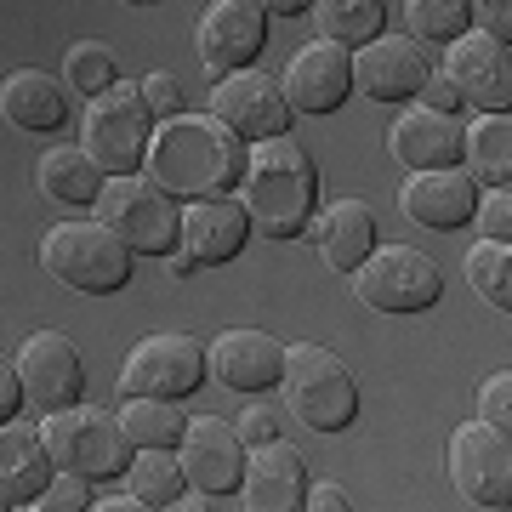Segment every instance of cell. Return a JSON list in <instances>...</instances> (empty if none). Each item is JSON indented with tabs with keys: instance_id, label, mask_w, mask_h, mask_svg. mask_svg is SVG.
<instances>
[{
	"instance_id": "20",
	"label": "cell",
	"mask_w": 512,
	"mask_h": 512,
	"mask_svg": "<svg viewBox=\"0 0 512 512\" xmlns=\"http://www.w3.org/2000/svg\"><path fill=\"white\" fill-rule=\"evenodd\" d=\"M205 370L228 393H268L279 382V370H285V342H274L256 325H234L205 342Z\"/></svg>"
},
{
	"instance_id": "10",
	"label": "cell",
	"mask_w": 512,
	"mask_h": 512,
	"mask_svg": "<svg viewBox=\"0 0 512 512\" xmlns=\"http://www.w3.org/2000/svg\"><path fill=\"white\" fill-rule=\"evenodd\" d=\"M450 484L467 507L507 512L512 507V433L490 421H461L450 433Z\"/></svg>"
},
{
	"instance_id": "1",
	"label": "cell",
	"mask_w": 512,
	"mask_h": 512,
	"mask_svg": "<svg viewBox=\"0 0 512 512\" xmlns=\"http://www.w3.org/2000/svg\"><path fill=\"white\" fill-rule=\"evenodd\" d=\"M143 171L177 200H205V194H234L245 171V137L222 126L217 114H171L154 120Z\"/></svg>"
},
{
	"instance_id": "14",
	"label": "cell",
	"mask_w": 512,
	"mask_h": 512,
	"mask_svg": "<svg viewBox=\"0 0 512 512\" xmlns=\"http://www.w3.org/2000/svg\"><path fill=\"white\" fill-rule=\"evenodd\" d=\"M205 114H217L222 126L234 131V137H245V143H262V137H285L291 131V103H285L274 74H262L256 63L211 80V109Z\"/></svg>"
},
{
	"instance_id": "43",
	"label": "cell",
	"mask_w": 512,
	"mask_h": 512,
	"mask_svg": "<svg viewBox=\"0 0 512 512\" xmlns=\"http://www.w3.org/2000/svg\"><path fill=\"white\" fill-rule=\"evenodd\" d=\"M217 507H239V501L211 495V490H183V501H177V512H217Z\"/></svg>"
},
{
	"instance_id": "30",
	"label": "cell",
	"mask_w": 512,
	"mask_h": 512,
	"mask_svg": "<svg viewBox=\"0 0 512 512\" xmlns=\"http://www.w3.org/2000/svg\"><path fill=\"white\" fill-rule=\"evenodd\" d=\"M467 285L478 291L484 308H495L507 319L512 313V239H473V251H467Z\"/></svg>"
},
{
	"instance_id": "35",
	"label": "cell",
	"mask_w": 512,
	"mask_h": 512,
	"mask_svg": "<svg viewBox=\"0 0 512 512\" xmlns=\"http://www.w3.org/2000/svg\"><path fill=\"white\" fill-rule=\"evenodd\" d=\"M137 92H143L148 114L154 120H171V114H183V80L171 69H148L143 80H137Z\"/></svg>"
},
{
	"instance_id": "29",
	"label": "cell",
	"mask_w": 512,
	"mask_h": 512,
	"mask_svg": "<svg viewBox=\"0 0 512 512\" xmlns=\"http://www.w3.org/2000/svg\"><path fill=\"white\" fill-rule=\"evenodd\" d=\"M126 490L143 501V507L165 512L183 501V467H177V450H131L126 456Z\"/></svg>"
},
{
	"instance_id": "13",
	"label": "cell",
	"mask_w": 512,
	"mask_h": 512,
	"mask_svg": "<svg viewBox=\"0 0 512 512\" xmlns=\"http://www.w3.org/2000/svg\"><path fill=\"white\" fill-rule=\"evenodd\" d=\"M279 92H285L291 114H336L353 97V46L313 35L308 46L291 52V63L279 74Z\"/></svg>"
},
{
	"instance_id": "27",
	"label": "cell",
	"mask_w": 512,
	"mask_h": 512,
	"mask_svg": "<svg viewBox=\"0 0 512 512\" xmlns=\"http://www.w3.org/2000/svg\"><path fill=\"white\" fill-rule=\"evenodd\" d=\"M35 183H40V194L57 200V205H92L97 188H103V171L92 165V154L80 143H57L35 160Z\"/></svg>"
},
{
	"instance_id": "36",
	"label": "cell",
	"mask_w": 512,
	"mask_h": 512,
	"mask_svg": "<svg viewBox=\"0 0 512 512\" xmlns=\"http://www.w3.org/2000/svg\"><path fill=\"white\" fill-rule=\"evenodd\" d=\"M473 222H478V239H512V194L507 188H478Z\"/></svg>"
},
{
	"instance_id": "45",
	"label": "cell",
	"mask_w": 512,
	"mask_h": 512,
	"mask_svg": "<svg viewBox=\"0 0 512 512\" xmlns=\"http://www.w3.org/2000/svg\"><path fill=\"white\" fill-rule=\"evenodd\" d=\"M308 6H313V0H262V12H268V18H302Z\"/></svg>"
},
{
	"instance_id": "24",
	"label": "cell",
	"mask_w": 512,
	"mask_h": 512,
	"mask_svg": "<svg viewBox=\"0 0 512 512\" xmlns=\"http://www.w3.org/2000/svg\"><path fill=\"white\" fill-rule=\"evenodd\" d=\"M0 120L29 131V137H46V131H57L69 120V86L46 69L0 74Z\"/></svg>"
},
{
	"instance_id": "38",
	"label": "cell",
	"mask_w": 512,
	"mask_h": 512,
	"mask_svg": "<svg viewBox=\"0 0 512 512\" xmlns=\"http://www.w3.org/2000/svg\"><path fill=\"white\" fill-rule=\"evenodd\" d=\"M467 29L512 46V0H467Z\"/></svg>"
},
{
	"instance_id": "9",
	"label": "cell",
	"mask_w": 512,
	"mask_h": 512,
	"mask_svg": "<svg viewBox=\"0 0 512 512\" xmlns=\"http://www.w3.org/2000/svg\"><path fill=\"white\" fill-rule=\"evenodd\" d=\"M251 239V217L234 194H205V200H183V217H177V245L165 251V274H200V268H217V262H234Z\"/></svg>"
},
{
	"instance_id": "16",
	"label": "cell",
	"mask_w": 512,
	"mask_h": 512,
	"mask_svg": "<svg viewBox=\"0 0 512 512\" xmlns=\"http://www.w3.org/2000/svg\"><path fill=\"white\" fill-rule=\"evenodd\" d=\"M12 370H18L23 404L29 410H63L86 393V365H80V348H74L63 330H35L23 336V348L12 353Z\"/></svg>"
},
{
	"instance_id": "4",
	"label": "cell",
	"mask_w": 512,
	"mask_h": 512,
	"mask_svg": "<svg viewBox=\"0 0 512 512\" xmlns=\"http://www.w3.org/2000/svg\"><path fill=\"white\" fill-rule=\"evenodd\" d=\"M279 387H285V410L308 433H342L359 416V382H353V370L330 348H319V342H291L285 348Z\"/></svg>"
},
{
	"instance_id": "6",
	"label": "cell",
	"mask_w": 512,
	"mask_h": 512,
	"mask_svg": "<svg viewBox=\"0 0 512 512\" xmlns=\"http://www.w3.org/2000/svg\"><path fill=\"white\" fill-rule=\"evenodd\" d=\"M92 217L109 222L114 234L131 245V256H165L177 245L183 200L165 194L148 171H126V177H103V188L92 200Z\"/></svg>"
},
{
	"instance_id": "2",
	"label": "cell",
	"mask_w": 512,
	"mask_h": 512,
	"mask_svg": "<svg viewBox=\"0 0 512 512\" xmlns=\"http://www.w3.org/2000/svg\"><path fill=\"white\" fill-rule=\"evenodd\" d=\"M234 200L245 205L256 234L268 239H296L319 211V165L291 131L245 143V171L234 183Z\"/></svg>"
},
{
	"instance_id": "39",
	"label": "cell",
	"mask_w": 512,
	"mask_h": 512,
	"mask_svg": "<svg viewBox=\"0 0 512 512\" xmlns=\"http://www.w3.org/2000/svg\"><path fill=\"white\" fill-rule=\"evenodd\" d=\"M239 444L245 450H256V444H268V439H279V416H274V404H245L239 410Z\"/></svg>"
},
{
	"instance_id": "31",
	"label": "cell",
	"mask_w": 512,
	"mask_h": 512,
	"mask_svg": "<svg viewBox=\"0 0 512 512\" xmlns=\"http://www.w3.org/2000/svg\"><path fill=\"white\" fill-rule=\"evenodd\" d=\"M308 12L319 18V35H325V40H342V46H365L370 35H382L387 0H313Z\"/></svg>"
},
{
	"instance_id": "12",
	"label": "cell",
	"mask_w": 512,
	"mask_h": 512,
	"mask_svg": "<svg viewBox=\"0 0 512 512\" xmlns=\"http://www.w3.org/2000/svg\"><path fill=\"white\" fill-rule=\"evenodd\" d=\"M444 80L461 92V103H473L478 114H507L512 109V52L507 40L461 29L444 40Z\"/></svg>"
},
{
	"instance_id": "32",
	"label": "cell",
	"mask_w": 512,
	"mask_h": 512,
	"mask_svg": "<svg viewBox=\"0 0 512 512\" xmlns=\"http://www.w3.org/2000/svg\"><path fill=\"white\" fill-rule=\"evenodd\" d=\"M69 92H86V97H97V92H109L114 80V52L103 46V40H74V46H63V74H57Z\"/></svg>"
},
{
	"instance_id": "25",
	"label": "cell",
	"mask_w": 512,
	"mask_h": 512,
	"mask_svg": "<svg viewBox=\"0 0 512 512\" xmlns=\"http://www.w3.org/2000/svg\"><path fill=\"white\" fill-rule=\"evenodd\" d=\"M52 456H46V439H40V421H23V416H6L0 421V484L12 490V501H35L52 478Z\"/></svg>"
},
{
	"instance_id": "5",
	"label": "cell",
	"mask_w": 512,
	"mask_h": 512,
	"mask_svg": "<svg viewBox=\"0 0 512 512\" xmlns=\"http://www.w3.org/2000/svg\"><path fill=\"white\" fill-rule=\"evenodd\" d=\"M40 439H46V456H52L57 473H80V478H114L126 473L131 439L120 416L103 410V404H63V410H40Z\"/></svg>"
},
{
	"instance_id": "26",
	"label": "cell",
	"mask_w": 512,
	"mask_h": 512,
	"mask_svg": "<svg viewBox=\"0 0 512 512\" xmlns=\"http://www.w3.org/2000/svg\"><path fill=\"white\" fill-rule=\"evenodd\" d=\"M461 165L478 188H507L512 183V114H478L473 126H461Z\"/></svg>"
},
{
	"instance_id": "41",
	"label": "cell",
	"mask_w": 512,
	"mask_h": 512,
	"mask_svg": "<svg viewBox=\"0 0 512 512\" xmlns=\"http://www.w3.org/2000/svg\"><path fill=\"white\" fill-rule=\"evenodd\" d=\"M302 507L308 512H348V490L342 484H308V495H302Z\"/></svg>"
},
{
	"instance_id": "33",
	"label": "cell",
	"mask_w": 512,
	"mask_h": 512,
	"mask_svg": "<svg viewBox=\"0 0 512 512\" xmlns=\"http://www.w3.org/2000/svg\"><path fill=\"white\" fill-rule=\"evenodd\" d=\"M467 29V0H404V35L410 40H450Z\"/></svg>"
},
{
	"instance_id": "40",
	"label": "cell",
	"mask_w": 512,
	"mask_h": 512,
	"mask_svg": "<svg viewBox=\"0 0 512 512\" xmlns=\"http://www.w3.org/2000/svg\"><path fill=\"white\" fill-rule=\"evenodd\" d=\"M416 103H427V109H439V114H456L461 109V92L444 80V74H427V80H421V92H416Z\"/></svg>"
},
{
	"instance_id": "18",
	"label": "cell",
	"mask_w": 512,
	"mask_h": 512,
	"mask_svg": "<svg viewBox=\"0 0 512 512\" xmlns=\"http://www.w3.org/2000/svg\"><path fill=\"white\" fill-rule=\"evenodd\" d=\"M177 467H183V490L234 495L245 473V444L222 416H188L183 439H177Z\"/></svg>"
},
{
	"instance_id": "17",
	"label": "cell",
	"mask_w": 512,
	"mask_h": 512,
	"mask_svg": "<svg viewBox=\"0 0 512 512\" xmlns=\"http://www.w3.org/2000/svg\"><path fill=\"white\" fill-rule=\"evenodd\" d=\"M427 74L433 63L410 35H370L365 46H353V92H365L370 103H416Z\"/></svg>"
},
{
	"instance_id": "37",
	"label": "cell",
	"mask_w": 512,
	"mask_h": 512,
	"mask_svg": "<svg viewBox=\"0 0 512 512\" xmlns=\"http://www.w3.org/2000/svg\"><path fill=\"white\" fill-rule=\"evenodd\" d=\"M478 421H490V427L512 433V376L507 370L484 376V387H478Z\"/></svg>"
},
{
	"instance_id": "28",
	"label": "cell",
	"mask_w": 512,
	"mask_h": 512,
	"mask_svg": "<svg viewBox=\"0 0 512 512\" xmlns=\"http://www.w3.org/2000/svg\"><path fill=\"white\" fill-rule=\"evenodd\" d=\"M114 416L126 427L131 450H177V439H183V427H188L177 399H143V393H126Z\"/></svg>"
},
{
	"instance_id": "34",
	"label": "cell",
	"mask_w": 512,
	"mask_h": 512,
	"mask_svg": "<svg viewBox=\"0 0 512 512\" xmlns=\"http://www.w3.org/2000/svg\"><path fill=\"white\" fill-rule=\"evenodd\" d=\"M29 512H80V507H92V478H80V473H52L46 478V490L35 495V501H23Z\"/></svg>"
},
{
	"instance_id": "8",
	"label": "cell",
	"mask_w": 512,
	"mask_h": 512,
	"mask_svg": "<svg viewBox=\"0 0 512 512\" xmlns=\"http://www.w3.org/2000/svg\"><path fill=\"white\" fill-rule=\"evenodd\" d=\"M353 296L376 313H427L444 296V274L421 245H370L353 268Z\"/></svg>"
},
{
	"instance_id": "22",
	"label": "cell",
	"mask_w": 512,
	"mask_h": 512,
	"mask_svg": "<svg viewBox=\"0 0 512 512\" xmlns=\"http://www.w3.org/2000/svg\"><path fill=\"white\" fill-rule=\"evenodd\" d=\"M387 154L399 171H433V165L461 160V120L439 114L427 103H404L399 120L387 126Z\"/></svg>"
},
{
	"instance_id": "7",
	"label": "cell",
	"mask_w": 512,
	"mask_h": 512,
	"mask_svg": "<svg viewBox=\"0 0 512 512\" xmlns=\"http://www.w3.org/2000/svg\"><path fill=\"white\" fill-rule=\"evenodd\" d=\"M148 137H154V114H148L137 80H131V86L114 80L109 92L86 97V114H80V148L92 154V165L103 171V177L143 171Z\"/></svg>"
},
{
	"instance_id": "23",
	"label": "cell",
	"mask_w": 512,
	"mask_h": 512,
	"mask_svg": "<svg viewBox=\"0 0 512 512\" xmlns=\"http://www.w3.org/2000/svg\"><path fill=\"white\" fill-rule=\"evenodd\" d=\"M302 234L313 239V251H319V262L330 274H353L370 256V245H376V211L365 200H330L308 217Z\"/></svg>"
},
{
	"instance_id": "3",
	"label": "cell",
	"mask_w": 512,
	"mask_h": 512,
	"mask_svg": "<svg viewBox=\"0 0 512 512\" xmlns=\"http://www.w3.org/2000/svg\"><path fill=\"white\" fill-rule=\"evenodd\" d=\"M131 245L114 234L109 222H52L46 234H40V268L57 279V285H69V291H86V296H114L126 291L131 279Z\"/></svg>"
},
{
	"instance_id": "11",
	"label": "cell",
	"mask_w": 512,
	"mask_h": 512,
	"mask_svg": "<svg viewBox=\"0 0 512 512\" xmlns=\"http://www.w3.org/2000/svg\"><path fill=\"white\" fill-rule=\"evenodd\" d=\"M205 376H211V370H205L200 336L154 330V336H143V342L126 353V365H120V399H126V393H143V399H177L183 404Z\"/></svg>"
},
{
	"instance_id": "42",
	"label": "cell",
	"mask_w": 512,
	"mask_h": 512,
	"mask_svg": "<svg viewBox=\"0 0 512 512\" xmlns=\"http://www.w3.org/2000/svg\"><path fill=\"white\" fill-rule=\"evenodd\" d=\"M18 404H23L18 370H12V359H6V353H0V421H6V416H18Z\"/></svg>"
},
{
	"instance_id": "47",
	"label": "cell",
	"mask_w": 512,
	"mask_h": 512,
	"mask_svg": "<svg viewBox=\"0 0 512 512\" xmlns=\"http://www.w3.org/2000/svg\"><path fill=\"white\" fill-rule=\"evenodd\" d=\"M120 6H154V0H120Z\"/></svg>"
},
{
	"instance_id": "19",
	"label": "cell",
	"mask_w": 512,
	"mask_h": 512,
	"mask_svg": "<svg viewBox=\"0 0 512 512\" xmlns=\"http://www.w3.org/2000/svg\"><path fill=\"white\" fill-rule=\"evenodd\" d=\"M478 183L467 177V165H433V171H404L399 183V211L416 228L433 234H456L461 222H473Z\"/></svg>"
},
{
	"instance_id": "46",
	"label": "cell",
	"mask_w": 512,
	"mask_h": 512,
	"mask_svg": "<svg viewBox=\"0 0 512 512\" xmlns=\"http://www.w3.org/2000/svg\"><path fill=\"white\" fill-rule=\"evenodd\" d=\"M6 507H18V501H12V490H6V484H0V512Z\"/></svg>"
},
{
	"instance_id": "44",
	"label": "cell",
	"mask_w": 512,
	"mask_h": 512,
	"mask_svg": "<svg viewBox=\"0 0 512 512\" xmlns=\"http://www.w3.org/2000/svg\"><path fill=\"white\" fill-rule=\"evenodd\" d=\"M92 507H97V512H154V507H143L131 490H120V495H92Z\"/></svg>"
},
{
	"instance_id": "21",
	"label": "cell",
	"mask_w": 512,
	"mask_h": 512,
	"mask_svg": "<svg viewBox=\"0 0 512 512\" xmlns=\"http://www.w3.org/2000/svg\"><path fill=\"white\" fill-rule=\"evenodd\" d=\"M308 495V461L291 439H268L245 450V473H239V507L251 512H296Z\"/></svg>"
},
{
	"instance_id": "15",
	"label": "cell",
	"mask_w": 512,
	"mask_h": 512,
	"mask_svg": "<svg viewBox=\"0 0 512 512\" xmlns=\"http://www.w3.org/2000/svg\"><path fill=\"white\" fill-rule=\"evenodd\" d=\"M194 46H200V63L211 80L234 69H251L262 46H268V12L262 0H211L194 23Z\"/></svg>"
}]
</instances>
